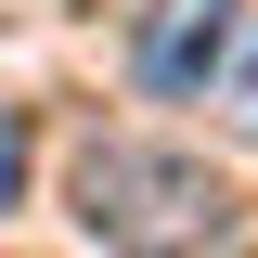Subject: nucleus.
<instances>
[{"label":"nucleus","instance_id":"1","mask_svg":"<svg viewBox=\"0 0 258 258\" xmlns=\"http://www.w3.org/2000/svg\"><path fill=\"white\" fill-rule=\"evenodd\" d=\"M78 232L91 245H232V181L168 142H91L78 155Z\"/></svg>","mask_w":258,"mask_h":258},{"label":"nucleus","instance_id":"2","mask_svg":"<svg viewBox=\"0 0 258 258\" xmlns=\"http://www.w3.org/2000/svg\"><path fill=\"white\" fill-rule=\"evenodd\" d=\"M232 26H245V0H142V26H129V78L155 103H181V91H207L232 64Z\"/></svg>","mask_w":258,"mask_h":258},{"label":"nucleus","instance_id":"3","mask_svg":"<svg viewBox=\"0 0 258 258\" xmlns=\"http://www.w3.org/2000/svg\"><path fill=\"white\" fill-rule=\"evenodd\" d=\"M13 194H26V116L0 103V207H13Z\"/></svg>","mask_w":258,"mask_h":258},{"label":"nucleus","instance_id":"4","mask_svg":"<svg viewBox=\"0 0 258 258\" xmlns=\"http://www.w3.org/2000/svg\"><path fill=\"white\" fill-rule=\"evenodd\" d=\"M232 116H245V142H258V52L232 64Z\"/></svg>","mask_w":258,"mask_h":258}]
</instances>
